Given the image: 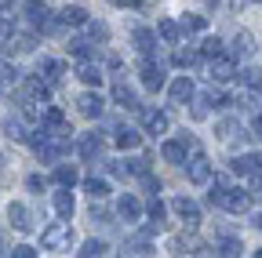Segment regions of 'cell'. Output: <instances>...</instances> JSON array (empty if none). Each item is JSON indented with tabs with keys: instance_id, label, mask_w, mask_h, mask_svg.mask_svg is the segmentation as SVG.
Masks as SVG:
<instances>
[{
	"instance_id": "cell-1",
	"label": "cell",
	"mask_w": 262,
	"mask_h": 258,
	"mask_svg": "<svg viewBox=\"0 0 262 258\" xmlns=\"http://www.w3.org/2000/svg\"><path fill=\"white\" fill-rule=\"evenodd\" d=\"M208 204H211V207H222V211H229V215H244V211L251 207V197L229 182V175H215L211 193H208Z\"/></svg>"
},
{
	"instance_id": "cell-2",
	"label": "cell",
	"mask_w": 262,
	"mask_h": 258,
	"mask_svg": "<svg viewBox=\"0 0 262 258\" xmlns=\"http://www.w3.org/2000/svg\"><path fill=\"white\" fill-rule=\"evenodd\" d=\"M22 15H26V22H29L33 29H40V33H58V29H66V26L58 22V15H51V8L44 4V0H26Z\"/></svg>"
},
{
	"instance_id": "cell-3",
	"label": "cell",
	"mask_w": 262,
	"mask_h": 258,
	"mask_svg": "<svg viewBox=\"0 0 262 258\" xmlns=\"http://www.w3.org/2000/svg\"><path fill=\"white\" fill-rule=\"evenodd\" d=\"M70 244H73V225H70V218L51 222L48 229L40 233V247H44V251H70Z\"/></svg>"
},
{
	"instance_id": "cell-4",
	"label": "cell",
	"mask_w": 262,
	"mask_h": 258,
	"mask_svg": "<svg viewBox=\"0 0 262 258\" xmlns=\"http://www.w3.org/2000/svg\"><path fill=\"white\" fill-rule=\"evenodd\" d=\"M193 149H201V142H196L193 135H179V138H168L160 146V156L168 160V164H186V156Z\"/></svg>"
},
{
	"instance_id": "cell-5",
	"label": "cell",
	"mask_w": 262,
	"mask_h": 258,
	"mask_svg": "<svg viewBox=\"0 0 262 258\" xmlns=\"http://www.w3.org/2000/svg\"><path fill=\"white\" fill-rule=\"evenodd\" d=\"M186 178L193 185H208L211 182V160L204 156V149H193L189 160H186Z\"/></svg>"
},
{
	"instance_id": "cell-6",
	"label": "cell",
	"mask_w": 262,
	"mask_h": 258,
	"mask_svg": "<svg viewBox=\"0 0 262 258\" xmlns=\"http://www.w3.org/2000/svg\"><path fill=\"white\" fill-rule=\"evenodd\" d=\"M211 84H226V80H237V58L233 55H215L211 66H208Z\"/></svg>"
},
{
	"instance_id": "cell-7",
	"label": "cell",
	"mask_w": 262,
	"mask_h": 258,
	"mask_svg": "<svg viewBox=\"0 0 262 258\" xmlns=\"http://www.w3.org/2000/svg\"><path fill=\"white\" fill-rule=\"evenodd\" d=\"M215 135L226 142V146H237L241 138H248V131H244V124L237 120V116H222L219 124H215Z\"/></svg>"
},
{
	"instance_id": "cell-8",
	"label": "cell",
	"mask_w": 262,
	"mask_h": 258,
	"mask_svg": "<svg viewBox=\"0 0 262 258\" xmlns=\"http://www.w3.org/2000/svg\"><path fill=\"white\" fill-rule=\"evenodd\" d=\"M233 171L244 175V178L262 182V153H241V156H233Z\"/></svg>"
},
{
	"instance_id": "cell-9",
	"label": "cell",
	"mask_w": 262,
	"mask_h": 258,
	"mask_svg": "<svg viewBox=\"0 0 262 258\" xmlns=\"http://www.w3.org/2000/svg\"><path fill=\"white\" fill-rule=\"evenodd\" d=\"M102 149H106L102 131H88V135L77 138V153H80L84 160H98V156H102Z\"/></svg>"
},
{
	"instance_id": "cell-10",
	"label": "cell",
	"mask_w": 262,
	"mask_h": 258,
	"mask_svg": "<svg viewBox=\"0 0 262 258\" xmlns=\"http://www.w3.org/2000/svg\"><path fill=\"white\" fill-rule=\"evenodd\" d=\"M171 211L186 222V229H196V225H201V207H196L189 197H175L171 200Z\"/></svg>"
},
{
	"instance_id": "cell-11",
	"label": "cell",
	"mask_w": 262,
	"mask_h": 258,
	"mask_svg": "<svg viewBox=\"0 0 262 258\" xmlns=\"http://www.w3.org/2000/svg\"><path fill=\"white\" fill-rule=\"evenodd\" d=\"M139 77H142V87H146V91H160V87H164V66H160V62H153L149 55H146V62H142Z\"/></svg>"
},
{
	"instance_id": "cell-12",
	"label": "cell",
	"mask_w": 262,
	"mask_h": 258,
	"mask_svg": "<svg viewBox=\"0 0 262 258\" xmlns=\"http://www.w3.org/2000/svg\"><path fill=\"white\" fill-rule=\"evenodd\" d=\"M142 127H146V135H164L171 127V116L164 109H142Z\"/></svg>"
},
{
	"instance_id": "cell-13",
	"label": "cell",
	"mask_w": 262,
	"mask_h": 258,
	"mask_svg": "<svg viewBox=\"0 0 262 258\" xmlns=\"http://www.w3.org/2000/svg\"><path fill=\"white\" fill-rule=\"evenodd\" d=\"M0 127H4V135H8V138H15V142H26V135H29V127H26V113H22V109H18V113H8Z\"/></svg>"
},
{
	"instance_id": "cell-14",
	"label": "cell",
	"mask_w": 262,
	"mask_h": 258,
	"mask_svg": "<svg viewBox=\"0 0 262 258\" xmlns=\"http://www.w3.org/2000/svg\"><path fill=\"white\" fill-rule=\"evenodd\" d=\"M8 222H11V229H18V233L33 229V215H29L26 204H8Z\"/></svg>"
},
{
	"instance_id": "cell-15",
	"label": "cell",
	"mask_w": 262,
	"mask_h": 258,
	"mask_svg": "<svg viewBox=\"0 0 262 258\" xmlns=\"http://www.w3.org/2000/svg\"><path fill=\"white\" fill-rule=\"evenodd\" d=\"M117 215H120L124 222H139V218H142V200L131 197V193H124V197L117 200Z\"/></svg>"
},
{
	"instance_id": "cell-16",
	"label": "cell",
	"mask_w": 262,
	"mask_h": 258,
	"mask_svg": "<svg viewBox=\"0 0 262 258\" xmlns=\"http://www.w3.org/2000/svg\"><path fill=\"white\" fill-rule=\"evenodd\" d=\"M193 80L189 77H175V84H171V106H189L193 102Z\"/></svg>"
},
{
	"instance_id": "cell-17",
	"label": "cell",
	"mask_w": 262,
	"mask_h": 258,
	"mask_svg": "<svg viewBox=\"0 0 262 258\" xmlns=\"http://www.w3.org/2000/svg\"><path fill=\"white\" fill-rule=\"evenodd\" d=\"M113 102H117L120 109H139V113H142V106H139V95L131 91L124 80H117V84H113Z\"/></svg>"
},
{
	"instance_id": "cell-18",
	"label": "cell",
	"mask_w": 262,
	"mask_h": 258,
	"mask_svg": "<svg viewBox=\"0 0 262 258\" xmlns=\"http://www.w3.org/2000/svg\"><path fill=\"white\" fill-rule=\"evenodd\" d=\"M55 215L58 218H73V211H77V200H73V193H70V185H62L58 193H55Z\"/></svg>"
},
{
	"instance_id": "cell-19",
	"label": "cell",
	"mask_w": 262,
	"mask_h": 258,
	"mask_svg": "<svg viewBox=\"0 0 262 258\" xmlns=\"http://www.w3.org/2000/svg\"><path fill=\"white\" fill-rule=\"evenodd\" d=\"M77 106H80V113H84V116H91V120L106 113V102H102V95H95V91L80 95V99H77Z\"/></svg>"
},
{
	"instance_id": "cell-20",
	"label": "cell",
	"mask_w": 262,
	"mask_h": 258,
	"mask_svg": "<svg viewBox=\"0 0 262 258\" xmlns=\"http://www.w3.org/2000/svg\"><path fill=\"white\" fill-rule=\"evenodd\" d=\"M51 87H55V84H51L48 77L40 80V73H33V77H26V91H29V99H40V102H44L48 95H51Z\"/></svg>"
},
{
	"instance_id": "cell-21",
	"label": "cell",
	"mask_w": 262,
	"mask_h": 258,
	"mask_svg": "<svg viewBox=\"0 0 262 258\" xmlns=\"http://www.w3.org/2000/svg\"><path fill=\"white\" fill-rule=\"evenodd\" d=\"M77 77H80L88 87H98V84H102V66H95L91 58H84L80 66H77Z\"/></svg>"
},
{
	"instance_id": "cell-22",
	"label": "cell",
	"mask_w": 262,
	"mask_h": 258,
	"mask_svg": "<svg viewBox=\"0 0 262 258\" xmlns=\"http://www.w3.org/2000/svg\"><path fill=\"white\" fill-rule=\"evenodd\" d=\"M131 44H135L142 55H153V48H157V33H153V29H146V26H139L135 33H131Z\"/></svg>"
},
{
	"instance_id": "cell-23",
	"label": "cell",
	"mask_w": 262,
	"mask_h": 258,
	"mask_svg": "<svg viewBox=\"0 0 262 258\" xmlns=\"http://www.w3.org/2000/svg\"><path fill=\"white\" fill-rule=\"evenodd\" d=\"M58 22L66 29H80V26H88V11L84 8H62L58 11Z\"/></svg>"
},
{
	"instance_id": "cell-24",
	"label": "cell",
	"mask_w": 262,
	"mask_h": 258,
	"mask_svg": "<svg viewBox=\"0 0 262 258\" xmlns=\"http://www.w3.org/2000/svg\"><path fill=\"white\" fill-rule=\"evenodd\" d=\"M229 55H233V58H251V55H255V37H251V33H237Z\"/></svg>"
},
{
	"instance_id": "cell-25",
	"label": "cell",
	"mask_w": 262,
	"mask_h": 258,
	"mask_svg": "<svg viewBox=\"0 0 262 258\" xmlns=\"http://www.w3.org/2000/svg\"><path fill=\"white\" fill-rule=\"evenodd\" d=\"M215 254H222V258H237V254H244V244H241L237 237H219V240H215Z\"/></svg>"
},
{
	"instance_id": "cell-26",
	"label": "cell",
	"mask_w": 262,
	"mask_h": 258,
	"mask_svg": "<svg viewBox=\"0 0 262 258\" xmlns=\"http://www.w3.org/2000/svg\"><path fill=\"white\" fill-rule=\"evenodd\" d=\"M124 254H153V247H149V233H135L127 244H124Z\"/></svg>"
},
{
	"instance_id": "cell-27",
	"label": "cell",
	"mask_w": 262,
	"mask_h": 258,
	"mask_svg": "<svg viewBox=\"0 0 262 258\" xmlns=\"http://www.w3.org/2000/svg\"><path fill=\"white\" fill-rule=\"evenodd\" d=\"M113 135H117V138H113V142H117V149H135V146L142 142V135L135 131V127H117Z\"/></svg>"
},
{
	"instance_id": "cell-28",
	"label": "cell",
	"mask_w": 262,
	"mask_h": 258,
	"mask_svg": "<svg viewBox=\"0 0 262 258\" xmlns=\"http://www.w3.org/2000/svg\"><path fill=\"white\" fill-rule=\"evenodd\" d=\"M157 33L168 40V44H179L182 40V22H171V18H160V26H157Z\"/></svg>"
},
{
	"instance_id": "cell-29",
	"label": "cell",
	"mask_w": 262,
	"mask_h": 258,
	"mask_svg": "<svg viewBox=\"0 0 262 258\" xmlns=\"http://www.w3.org/2000/svg\"><path fill=\"white\" fill-rule=\"evenodd\" d=\"M40 69H44V77H48L51 84H62V77H66V62H58V58H44V62H40Z\"/></svg>"
},
{
	"instance_id": "cell-30",
	"label": "cell",
	"mask_w": 262,
	"mask_h": 258,
	"mask_svg": "<svg viewBox=\"0 0 262 258\" xmlns=\"http://www.w3.org/2000/svg\"><path fill=\"white\" fill-rule=\"evenodd\" d=\"M51 178H55V185H70V189H73V185H77V168H73V164H58Z\"/></svg>"
},
{
	"instance_id": "cell-31",
	"label": "cell",
	"mask_w": 262,
	"mask_h": 258,
	"mask_svg": "<svg viewBox=\"0 0 262 258\" xmlns=\"http://www.w3.org/2000/svg\"><path fill=\"white\" fill-rule=\"evenodd\" d=\"M84 189L91 193L95 200H106V197H110V182H106V178H95V175H91V178H84Z\"/></svg>"
},
{
	"instance_id": "cell-32",
	"label": "cell",
	"mask_w": 262,
	"mask_h": 258,
	"mask_svg": "<svg viewBox=\"0 0 262 258\" xmlns=\"http://www.w3.org/2000/svg\"><path fill=\"white\" fill-rule=\"evenodd\" d=\"M171 62H175V66L179 69H189V66H196V62H201V51H182V48H175V55H171Z\"/></svg>"
},
{
	"instance_id": "cell-33",
	"label": "cell",
	"mask_w": 262,
	"mask_h": 258,
	"mask_svg": "<svg viewBox=\"0 0 262 258\" xmlns=\"http://www.w3.org/2000/svg\"><path fill=\"white\" fill-rule=\"evenodd\" d=\"M179 22H182L186 33H204V29H208V18H204V15H193V11H189V15H182Z\"/></svg>"
},
{
	"instance_id": "cell-34",
	"label": "cell",
	"mask_w": 262,
	"mask_h": 258,
	"mask_svg": "<svg viewBox=\"0 0 262 258\" xmlns=\"http://www.w3.org/2000/svg\"><path fill=\"white\" fill-rule=\"evenodd\" d=\"M106 251H110L106 240H84V247H80L77 254H80V258H98V254H106Z\"/></svg>"
},
{
	"instance_id": "cell-35",
	"label": "cell",
	"mask_w": 262,
	"mask_h": 258,
	"mask_svg": "<svg viewBox=\"0 0 262 258\" xmlns=\"http://www.w3.org/2000/svg\"><path fill=\"white\" fill-rule=\"evenodd\" d=\"M84 29H88V37H91L95 44H106V40H110V26H102V22H88Z\"/></svg>"
},
{
	"instance_id": "cell-36",
	"label": "cell",
	"mask_w": 262,
	"mask_h": 258,
	"mask_svg": "<svg viewBox=\"0 0 262 258\" xmlns=\"http://www.w3.org/2000/svg\"><path fill=\"white\" fill-rule=\"evenodd\" d=\"M237 80H241L244 87H262V69H255V66H248L244 73H237Z\"/></svg>"
},
{
	"instance_id": "cell-37",
	"label": "cell",
	"mask_w": 262,
	"mask_h": 258,
	"mask_svg": "<svg viewBox=\"0 0 262 258\" xmlns=\"http://www.w3.org/2000/svg\"><path fill=\"white\" fill-rule=\"evenodd\" d=\"M146 215H149V218H157V222H164V215H168V207H164L160 193H157V197H149V204H146Z\"/></svg>"
},
{
	"instance_id": "cell-38",
	"label": "cell",
	"mask_w": 262,
	"mask_h": 258,
	"mask_svg": "<svg viewBox=\"0 0 262 258\" xmlns=\"http://www.w3.org/2000/svg\"><path fill=\"white\" fill-rule=\"evenodd\" d=\"M196 51H201V58H215V55H222V40H219V37H208Z\"/></svg>"
},
{
	"instance_id": "cell-39",
	"label": "cell",
	"mask_w": 262,
	"mask_h": 258,
	"mask_svg": "<svg viewBox=\"0 0 262 258\" xmlns=\"http://www.w3.org/2000/svg\"><path fill=\"white\" fill-rule=\"evenodd\" d=\"M70 55H73L77 62H84V58H91V55H95V48H91L88 40H73V44H70Z\"/></svg>"
},
{
	"instance_id": "cell-40",
	"label": "cell",
	"mask_w": 262,
	"mask_h": 258,
	"mask_svg": "<svg viewBox=\"0 0 262 258\" xmlns=\"http://www.w3.org/2000/svg\"><path fill=\"white\" fill-rule=\"evenodd\" d=\"M26 189L29 193H44L48 189V178L44 175H26Z\"/></svg>"
},
{
	"instance_id": "cell-41",
	"label": "cell",
	"mask_w": 262,
	"mask_h": 258,
	"mask_svg": "<svg viewBox=\"0 0 262 258\" xmlns=\"http://www.w3.org/2000/svg\"><path fill=\"white\" fill-rule=\"evenodd\" d=\"M18 77H22V73H18L15 66H0V84H15Z\"/></svg>"
},
{
	"instance_id": "cell-42",
	"label": "cell",
	"mask_w": 262,
	"mask_h": 258,
	"mask_svg": "<svg viewBox=\"0 0 262 258\" xmlns=\"http://www.w3.org/2000/svg\"><path fill=\"white\" fill-rule=\"evenodd\" d=\"M142 185H146V189H149V197H157V193H160V178H153V175H149V171H146V175H142Z\"/></svg>"
},
{
	"instance_id": "cell-43",
	"label": "cell",
	"mask_w": 262,
	"mask_h": 258,
	"mask_svg": "<svg viewBox=\"0 0 262 258\" xmlns=\"http://www.w3.org/2000/svg\"><path fill=\"white\" fill-rule=\"evenodd\" d=\"M11 258H37V251L29 244H18V247H11Z\"/></svg>"
},
{
	"instance_id": "cell-44",
	"label": "cell",
	"mask_w": 262,
	"mask_h": 258,
	"mask_svg": "<svg viewBox=\"0 0 262 258\" xmlns=\"http://www.w3.org/2000/svg\"><path fill=\"white\" fill-rule=\"evenodd\" d=\"M44 124H66V113H62V109H55V106H51V109H48V113H44Z\"/></svg>"
},
{
	"instance_id": "cell-45",
	"label": "cell",
	"mask_w": 262,
	"mask_h": 258,
	"mask_svg": "<svg viewBox=\"0 0 262 258\" xmlns=\"http://www.w3.org/2000/svg\"><path fill=\"white\" fill-rule=\"evenodd\" d=\"M251 131H255V138H262V113L251 116Z\"/></svg>"
},
{
	"instance_id": "cell-46",
	"label": "cell",
	"mask_w": 262,
	"mask_h": 258,
	"mask_svg": "<svg viewBox=\"0 0 262 258\" xmlns=\"http://www.w3.org/2000/svg\"><path fill=\"white\" fill-rule=\"evenodd\" d=\"M113 4H117V8H127V4H135V0H113Z\"/></svg>"
},
{
	"instance_id": "cell-47",
	"label": "cell",
	"mask_w": 262,
	"mask_h": 258,
	"mask_svg": "<svg viewBox=\"0 0 262 258\" xmlns=\"http://www.w3.org/2000/svg\"><path fill=\"white\" fill-rule=\"evenodd\" d=\"M201 4H204V8H219V0H201Z\"/></svg>"
},
{
	"instance_id": "cell-48",
	"label": "cell",
	"mask_w": 262,
	"mask_h": 258,
	"mask_svg": "<svg viewBox=\"0 0 262 258\" xmlns=\"http://www.w3.org/2000/svg\"><path fill=\"white\" fill-rule=\"evenodd\" d=\"M0 251H8V240H4V233H0Z\"/></svg>"
},
{
	"instance_id": "cell-49",
	"label": "cell",
	"mask_w": 262,
	"mask_h": 258,
	"mask_svg": "<svg viewBox=\"0 0 262 258\" xmlns=\"http://www.w3.org/2000/svg\"><path fill=\"white\" fill-rule=\"evenodd\" d=\"M255 225H258V229H262V215H255Z\"/></svg>"
},
{
	"instance_id": "cell-50",
	"label": "cell",
	"mask_w": 262,
	"mask_h": 258,
	"mask_svg": "<svg viewBox=\"0 0 262 258\" xmlns=\"http://www.w3.org/2000/svg\"><path fill=\"white\" fill-rule=\"evenodd\" d=\"M258 200H262V182H258Z\"/></svg>"
},
{
	"instance_id": "cell-51",
	"label": "cell",
	"mask_w": 262,
	"mask_h": 258,
	"mask_svg": "<svg viewBox=\"0 0 262 258\" xmlns=\"http://www.w3.org/2000/svg\"><path fill=\"white\" fill-rule=\"evenodd\" d=\"M255 4H262V0H255Z\"/></svg>"
},
{
	"instance_id": "cell-52",
	"label": "cell",
	"mask_w": 262,
	"mask_h": 258,
	"mask_svg": "<svg viewBox=\"0 0 262 258\" xmlns=\"http://www.w3.org/2000/svg\"><path fill=\"white\" fill-rule=\"evenodd\" d=\"M0 164H4V160H0Z\"/></svg>"
}]
</instances>
